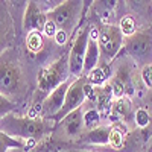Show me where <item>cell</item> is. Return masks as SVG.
Listing matches in <instances>:
<instances>
[{"instance_id": "cell-1", "label": "cell", "mask_w": 152, "mask_h": 152, "mask_svg": "<svg viewBox=\"0 0 152 152\" xmlns=\"http://www.w3.org/2000/svg\"><path fill=\"white\" fill-rule=\"evenodd\" d=\"M2 134L21 138V140H41L49 132V126L43 117H31V116H15L8 114L0 120Z\"/></svg>"}, {"instance_id": "cell-2", "label": "cell", "mask_w": 152, "mask_h": 152, "mask_svg": "<svg viewBox=\"0 0 152 152\" xmlns=\"http://www.w3.org/2000/svg\"><path fill=\"white\" fill-rule=\"evenodd\" d=\"M82 9H84V2L67 0V2H61L55 9L47 12V18L52 20L58 26V29L66 31L72 37L82 17Z\"/></svg>"}, {"instance_id": "cell-3", "label": "cell", "mask_w": 152, "mask_h": 152, "mask_svg": "<svg viewBox=\"0 0 152 152\" xmlns=\"http://www.w3.org/2000/svg\"><path fill=\"white\" fill-rule=\"evenodd\" d=\"M69 55L61 56L55 62L49 64L43 69H40L37 76V82H38V90L44 91V93H52L55 88H58L61 84H64L69 81Z\"/></svg>"}, {"instance_id": "cell-4", "label": "cell", "mask_w": 152, "mask_h": 152, "mask_svg": "<svg viewBox=\"0 0 152 152\" xmlns=\"http://www.w3.org/2000/svg\"><path fill=\"white\" fill-rule=\"evenodd\" d=\"M0 93L2 97L15 99L23 93V73L17 62L8 59L2 55V66H0Z\"/></svg>"}, {"instance_id": "cell-5", "label": "cell", "mask_w": 152, "mask_h": 152, "mask_svg": "<svg viewBox=\"0 0 152 152\" xmlns=\"http://www.w3.org/2000/svg\"><path fill=\"white\" fill-rule=\"evenodd\" d=\"M125 50L142 69L152 64V32L140 31L126 37Z\"/></svg>"}, {"instance_id": "cell-6", "label": "cell", "mask_w": 152, "mask_h": 152, "mask_svg": "<svg viewBox=\"0 0 152 152\" xmlns=\"http://www.w3.org/2000/svg\"><path fill=\"white\" fill-rule=\"evenodd\" d=\"M90 32H91V28L85 26L76 34L75 40H73V44H72L70 52H69L70 78L78 79L81 76H84V61H85L88 41H90Z\"/></svg>"}, {"instance_id": "cell-7", "label": "cell", "mask_w": 152, "mask_h": 152, "mask_svg": "<svg viewBox=\"0 0 152 152\" xmlns=\"http://www.w3.org/2000/svg\"><path fill=\"white\" fill-rule=\"evenodd\" d=\"M123 44H125L123 34L119 26H116V24H105L104 28H99L100 56H104L107 61L116 56Z\"/></svg>"}, {"instance_id": "cell-8", "label": "cell", "mask_w": 152, "mask_h": 152, "mask_svg": "<svg viewBox=\"0 0 152 152\" xmlns=\"http://www.w3.org/2000/svg\"><path fill=\"white\" fill-rule=\"evenodd\" d=\"M88 84V79L87 76H81V78L75 79L69 88V93H67V97H66V104L62 107V110L59 111V114L53 119L55 122H61L64 117H67L70 113L79 110L85 102H87V91H85V87Z\"/></svg>"}, {"instance_id": "cell-9", "label": "cell", "mask_w": 152, "mask_h": 152, "mask_svg": "<svg viewBox=\"0 0 152 152\" xmlns=\"http://www.w3.org/2000/svg\"><path fill=\"white\" fill-rule=\"evenodd\" d=\"M73 81H75V78L66 81L64 84H61L58 88H55L52 93H49L44 97L43 104L40 107V117L53 120L58 116L59 111L62 110V107H64V104H66V97H67V93H69V88H70Z\"/></svg>"}, {"instance_id": "cell-10", "label": "cell", "mask_w": 152, "mask_h": 152, "mask_svg": "<svg viewBox=\"0 0 152 152\" xmlns=\"http://www.w3.org/2000/svg\"><path fill=\"white\" fill-rule=\"evenodd\" d=\"M47 12L43 11L38 2H29L23 15V28L28 34L29 32H44L47 24Z\"/></svg>"}, {"instance_id": "cell-11", "label": "cell", "mask_w": 152, "mask_h": 152, "mask_svg": "<svg viewBox=\"0 0 152 152\" xmlns=\"http://www.w3.org/2000/svg\"><path fill=\"white\" fill-rule=\"evenodd\" d=\"M58 128L61 129V135L67 137V138H75L82 135V129L84 128V110L82 107L79 110H76L73 113H70L67 117H64L59 123Z\"/></svg>"}, {"instance_id": "cell-12", "label": "cell", "mask_w": 152, "mask_h": 152, "mask_svg": "<svg viewBox=\"0 0 152 152\" xmlns=\"http://www.w3.org/2000/svg\"><path fill=\"white\" fill-rule=\"evenodd\" d=\"M99 59H100L99 29H97V28H91L90 41H88L87 53H85V61H84V76H88V73L99 66Z\"/></svg>"}, {"instance_id": "cell-13", "label": "cell", "mask_w": 152, "mask_h": 152, "mask_svg": "<svg viewBox=\"0 0 152 152\" xmlns=\"http://www.w3.org/2000/svg\"><path fill=\"white\" fill-rule=\"evenodd\" d=\"M113 128H114L113 125H104V126H99V128H96V129L87 131L82 135L81 142L88 143V145H94V146L110 145V134H111Z\"/></svg>"}, {"instance_id": "cell-14", "label": "cell", "mask_w": 152, "mask_h": 152, "mask_svg": "<svg viewBox=\"0 0 152 152\" xmlns=\"http://www.w3.org/2000/svg\"><path fill=\"white\" fill-rule=\"evenodd\" d=\"M131 113V100L129 97H122V99H116L114 104L111 107V111H110V119L113 122H117V120H122L125 117H128Z\"/></svg>"}, {"instance_id": "cell-15", "label": "cell", "mask_w": 152, "mask_h": 152, "mask_svg": "<svg viewBox=\"0 0 152 152\" xmlns=\"http://www.w3.org/2000/svg\"><path fill=\"white\" fill-rule=\"evenodd\" d=\"M82 110H84V128L87 131L99 128L100 120H102V114H100L99 110L94 107V104L91 102L90 107H84L82 105Z\"/></svg>"}, {"instance_id": "cell-16", "label": "cell", "mask_w": 152, "mask_h": 152, "mask_svg": "<svg viewBox=\"0 0 152 152\" xmlns=\"http://www.w3.org/2000/svg\"><path fill=\"white\" fill-rule=\"evenodd\" d=\"M87 79H88V84L93 85V87H102V85L107 84L108 75H107V72H105L104 67L97 66L96 69H93L90 73H88Z\"/></svg>"}, {"instance_id": "cell-17", "label": "cell", "mask_w": 152, "mask_h": 152, "mask_svg": "<svg viewBox=\"0 0 152 152\" xmlns=\"http://www.w3.org/2000/svg\"><path fill=\"white\" fill-rule=\"evenodd\" d=\"M44 40H43V34L41 32H29L26 37V47L31 50L32 53H37L43 49Z\"/></svg>"}, {"instance_id": "cell-18", "label": "cell", "mask_w": 152, "mask_h": 152, "mask_svg": "<svg viewBox=\"0 0 152 152\" xmlns=\"http://www.w3.org/2000/svg\"><path fill=\"white\" fill-rule=\"evenodd\" d=\"M151 120H152V114L145 107L137 108L134 111V122H135V125L138 126V128H142V129L148 128V126L151 125Z\"/></svg>"}, {"instance_id": "cell-19", "label": "cell", "mask_w": 152, "mask_h": 152, "mask_svg": "<svg viewBox=\"0 0 152 152\" xmlns=\"http://www.w3.org/2000/svg\"><path fill=\"white\" fill-rule=\"evenodd\" d=\"M110 146L114 149H122L125 146V134L119 126H114L110 134Z\"/></svg>"}, {"instance_id": "cell-20", "label": "cell", "mask_w": 152, "mask_h": 152, "mask_svg": "<svg viewBox=\"0 0 152 152\" xmlns=\"http://www.w3.org/2000/svg\"><path fill=\"white\" fill-rule=\"evenodd\" d=\"M119 28L123 34V37H131L135 34V20L131 17V15H125L122 20H120V24H119Z\"/></svg>"}, {"instance_id": "cell-21", "label": "cell", "mask_w": 152, "mask_h": 152, "mask_svg": "<svg viewBox=\"0 0 152 152\" xmlns=\"http://www.w3.org/2000/svg\"><path fill=\"white\" fill-rule=\"evenodd\" d=\"M110 85H111V88H113L114 100H116V99H122V97L126 96V84H125L120 78L114 76V78L111 79V82H110Z\"/></svg>"}, {"instance_id": "cell-22", "label": "cell", "mask_w": 152, "mask_h": 152, "mask_svg": "<svg viewBox=\"0 0 152 152\" xmlns=\"http://www.w3.org/2000/svg\"><path fill=\"white\" fill-rule=\"evenodd\" d=\"M142 81L148 90H152V64L142 69Z\"/></svg>"}, {"instance_id": "cell-23", "label": "cell", "mask_w": 152, "mask_h": 152, "mask_svg": "<svg viewBox=\"0 0 152 152\" xmlns=\"http://www.w3.org/2000/svg\"><path fill=\"white\" fill-rule=\"evenodd\" d=\"M59 29H58V26L52 21V20H49L47 21V24H46V28H44V35L46 37H49V38H55V35H56V32H58Z\"/></svg>"}, {"instance_id": "cell-24", "label": "cell", "mask_w": 152, "mask_h": 152, "mask_svg": "<svg viewBox=\"0 0 152 152\" xmlns=\"http://www.w3.org/2000/svg\"><path fill=\"white\" fill-rule=\"evenodd\" d=\"M69 38H70V35H69L66 31H61V29H59V31L56 32V35H55L53 40L56 41V44H58V46H64V44H67Z\"/></svg>"}, {"instance_id": "cell-25", "label": "cell", "mask_w": 152, "mask_h": 152, "mask_svg": "<svg viewBox=\"0 0 152 152\" xmlns=\"http://www.w3.org/2000/svg\"><path fill=\"white\" fill-rule=\"evenodd\" d=\"M143 100H145V108L152 114V90H148V93H146Z\"/></svg>"}, {"instance_id": "cell-26", "label": "cell", "mask_w": 152, "mask_h": 152, "mask_svg": "<svg viewBox=\"0 0 152 152\" xmlns=\"http://www.w3.org/2000/svg\"><path fill=\"white\" fill-rule=\"evenodd\" d=\"M9 152H26V151H23V149H11Z\"/></svg>"}]
</instances>
